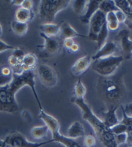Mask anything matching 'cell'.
Segmentation results:
<instances>
[{"instance_id": "1", "label": "cell", "mask_w": 132, "mask_h": 147, "mask_svg": "<svg viewBox=\"0 0 132 147\" xmlns=\"http://www.w3.org/2000/svg\"><path fill=\"white\" fill-rule=\"evenodd\" d=\"M25 86H28L31 88L40 110L43 109L35 89L34 71H29L22 73L21 75H13L11 82L8 86L0 87V112L13 114L20 109L15 95Z\"/></svg>"}, {"instance_id": "2", "label": "cell", "mask_w": 132, "mask_h": 147, "mask_svg": "<svg viewBox=\"0 0 132 147\" xmlns=\"http://www.w3.org/2000/svg\"><path fill=\"white\" fill-rule=\"evenodd\" d=\"M125 70L120 73H114L109 77H101L97 83L99 95L108 108L111 106H118L127 96V87L123 76Z\"/></svg>"}, {"instance_id": "3", "label": "cell", "mask_w": 132, "mask_h": 147, "mask_svg": "<svg viewBox=\"0 0 132 147\" xmlns=\"http://www.w3.org/2000/svg\"><path fill=\"white\" fill-rule=\"evenodd\" d=\"M71 102L77 105L81 110L83 119L90 124L104 147H118L114 140V135L110 129L106 127L102 120L94 114L84 99L72 97Z\"/></svg>"}, {"instance_id": "4", "label": "cell", "mask_w": 132, "mask_h": 147, "mask_svg": "<svg viewBox=\"0 0 132 147\" xmlns=\"http://www.w3.org/2000/svg\"><path fill=\"white\" fill-rule=\"evenodd\" d=\"M71 2L69 0H42L38 10L40 20L42 24L53 23L57 13L67 8Z\"/></svg>"}, {"instance_id": "5", "label": "cell", "mask_w": 132, "mask_h": 147, "mask_svg": "<svg viewBox=\"0 0 132 147\" xmlns=\"http://www.w3.org/2000/svg\"><path fill=\"white\" fill-rule=\"evenodd\" d=\"M124 61L123 56H111L94 61L91 64L92 69L101 77H109L116 73L119 66Z\"/></svg>"}, {"instance_id": "6", "label": "cell", "mask_w": 132, "mask_h": 147, "mask_svg": "<svg viewBox=\"0 0 132 147\" xmlns=\"http://www.w3.org/2000/svg\"><path fill=\"white\" fill-rule=\"evenodd\" d=\"M40 35L44 40L43 45L37 47L42 49L41 56L45 58H49L58 55L63 47V42L61 39H58L57 37H49L42 33L40 34Z\"/></svg>"}, {"instance_id": "7", "label": "cell", "mask_w": 132, "mask_h": 147, "mask_svg": "<svg viewBox=\"0 0 132 147\" xmlns=\"http://www.w3.org/2000/svg\"><path fill=\"white\" fill-rule=\"evenodd\" d=\"M3 142L5 147H42L48 143H52L51 140L41 143L30 142L20 132H13L6 136Z\"/></svg>"}, {"instance_id": "8", "label": "cell", "mask_w": 132, "mask_h": 147, "mask_svg": "<svg viewBox=\"0 0 132 147\" xmlns=\"http://www.w3.org/2000/svg\"><path fill=\"white\" fill-rule=\"evenodd\" d=\"M36 72L40 81L46 87L51 88L57 86L58 77L56 71L48 64H40L36 67Z\"/></svg>"}, {"instance_id": "9", "label": "cell", "mask_w": 132, "mask_h": 147, "mask_svg": "<svg viewBox=\"0 0 132 147\" xmlns=\"http://www.w3.org/2000/svg\"><path fill=\"white\" fill-rule=\"evenodd\" d=\"M106 23V14L98 10L90 20L89 33L87 37L92 42L97 41V36L100 31L102 26Z\"/></svg>"}, {"instance_id": "10", "label": "cell", "mask_w": 132, "mask_h": 147, "mask_svg": "<svg viewBox=\"0 0 132 147\" xmlns=\"http://www.w3.org/2000/svg\"><path fill=\"white\" fill-rule=\"evenodd\" d=\"M116 39L120 42L121 48L124 53V59H129L132 55V40L129 36V30L127 28L122 29L116 35Z\"/></svg>"}, {"instance_id": "11", "label": "cell", "mask_w": 132, "mask_h": 147, "mask_svg": "<svg viewBox=\"0 0 132 147\" xmlns=\"http://www.w3.org/2000/svg\"><path fill=\"white\" fill-rule=\"evenodd\" d=\"M117 49L116 43L114 41H108L100 49L97 50V52L94 56H92V61H96L101 58H106L111 56H114V53Z\"/></svg>"}, {"instance_id": "12", "label": "cell", "mask_w": 132, "mask_h": 147, "mask_svg": "<svg viewBox=\"0 0 132 147\" xmlns=\"http://www.w3.org/2000/svg\"><path fill=\"white\" fill-rule=\"evenodd\" d=\"M92 57L88 55H86L84 57H81L80 58H78L74 64L72 65V67L71 69V71L73 75L75 76H79L83 74L92 64Z\"/></svg>"}, {"instance_id": "13", "label": "cell", "mask_w": 132, "mask_h": 147, "mask_svg": "<svg viewBox=\"0 0 132 147\" xmlns=\"http://www.w3.org/2000/svg\"><path fill=\"white\" fill-rule=\"evenodd\" d=\"M39 117L44 123V125L48 127V130L51 132V134H54L56 132L60 131V123L57 121V119L54 116L47 114L43 109H41L40 110Z\"/></svg>"}, {"instance_id": "14", "label": "cell", "mask_w": 132, "mask_h": 147, "mask_svg": "<svg viewBox=\"0 0 132 147\" xmlns=\"http://www.w3.org/2000/svg\"><path fill=\"white\" fill-rule=\"evenodd\" d=\"M118 109V106H111L108 108V110L104 113V120H102L106 127L111 129L114 125L120 123V120L118 119L116 115V110Z\"/></svg>"}, {"instance_id": "15", "label": "cell", "mask_w": 132, "mask_h": 147, "mask_svg": "<svg viewBox=\"0 0 132 147\" xmlns=\"http://www.w3.org/2000/svg\"><path fill=\"white\" fill-rule=\"evenodd\" d=\"M100 2V1H94V0L87 1V5H86L84 14L79 17V20H80L83 24H85V25L89 24L90 20L92 17V15L99 10Z\"/></svg>"}, {"instance_id": "16", "label": "cell", "mask_w": 132, "mask_h": 147, "mask_svg": "<svg viewBox=\"0 0 132 147\" xmlns=\"http://www.w3.org/2000/svg\"><path fill=\"white\" fill-rule=\"evenodd\" d=\"M86 134V131H85V127L84 125L78 121H75L73 122L70 127L68 128L67 130V136L71 139H77L79 138H82L84 137Z\"/></svg>"}, {"instance_id": "17", "label": "cell", "mask_w": 132, "mask_h": 147, "mask_svg": "<svg viewBox=\"0 0 132 147\" xmlns=\"http://www.w3.org/2000/svg\"><path fill=\"white\" fill-rule=\"evenodd\" d=\"M52 142H56L63 144L64 147H82V145L79 144L76 139H71L66 136L62 135L60 131L56 132L52 134Z\"/></svg>"}, {"instance_id": "18", "label": "cell", "mask_w": 132, "mask_h": 147, "mask_svg": "<svg viewBox=\"0 0 132 147\" xmlns=\"http://www.w3.org/2000/svg\"><path fill=\"white\" fill-rule=\"evenodd\" d=\"M59 34L63 39H67V38H74V37H85V35L80 34L75 30L72 26H71L68 22H63L60 25V33Z\"/></svg>"}, {"instance_id": "19", "label": "cell", "mask_w": 132, "mask_h": 147, "mask_svg": "<svg viewBox=\"0 0 132 147\" xmlns=\"http://www.w3.org/2000/svg\"><path fill=\"white\" fill-rule=\"evenodd\" d=\"M34 18V12L33 10H26L22 7H19L15 11V20L21 23H26L32 21Z\"/></svg>"}, {"instance_id": "20", "label": "cell", "mask_w": 132, "mask_h": 147, "mask_svg": "<svg viewBox=\"0 0 132 147\" xmlns=\"http://www.w3.org/2000/svg\"><path fill=\"white\" fill-rule=\"evenodd\" d=\"M22 65L23 71H34V68H36L37 64V57L33 53H26L24 56L23 59L20 62Z\"/></svg>"}, {"instance_id": "21", "label": "cell", "mask_w": 132, "mask_h": 147, "mask_svg": "<svg viewBox=\"0 0 132 147\" xmlns=\"http://www.w3.org/2000/svg\"><path fill=\"white\" fill-rule=\"evenodd\" d=\"M40 29L42 30L41 33L46 34L49 37H57L60 33V26L55 23L49 24H42L40 26Z\"/></svg>"}, {"instance_id": "22", "label": "cell", "mask_w": 132, "mask_h": 147, "mask_svg": "<svg viewBox=\"0 0 132 147\" xmlns=\"http://www.w3.org/2000/svg\"><path fill=\"white\" fill-rule=\"evenodd\" d=\"M11 28L15 34H17L19 36H22V35L26 34V32H28V24L21 23V22H18L16 20H13L11 23Z\"/></svg>"}, {"instance_id": "23", "label": "cell", "mask_w": 132, "mask_h": 147, "mask_svg": "<svg viewBox=\"0 0 132 147\" xmlns=\"http://www.w3.org/2000/svg\"><path fill=\"white\" fill-rule=\"evenodd\" d=\"M108 29L107 28V22H106L100 29V31L99 32L98 34V36H97V50L100 49L106 42H107V39H108Z\"/></svg>"}, {"instance_id": "24", "label": "cell", "mask_w": 132, "mask_h": 147, "mask_svg": "<svg viewBox=\"0 0 132 147\" xmlns=\"http://www.w3.org/2000/svg\"><path fill=\"white\" fill-rule=\"evenodd\" d=\"M48 129L46 125L35 126L30 131L31 136L34 139H42V138H45L48 135Z\"/></svg>"}, {"instance_id": "25", "label": "cell", "mask_w": 132, "mask_h": 147, "mask_svg": "<svg viewBox=\"0 0 132 147\" xmlns=\"http://www.w3.org/2000/svg\"><path fill=\"white\" fill-rule=\"evenodd\" d=\"M99 10L102 11L105 14L110 12V11H116L119 9L114 5V1H108V0H104V1H100L99 5Z\"/></svg>"}, {"instance_id": "26", "label": "cell", "mask_w": 132, "mask_h": 147, "mask_svg": "<svg viewBox=\"0 0 132 147\" xmlns=\"http://www.w3.org/2000/svg\"><path fill=\"white\" fill-rule=\"evenodd\" d=\"M86 93V87L83 84L82 80L78 79L74 86V94H75L74 97L78 99H84Z\"/></svg>"}, {"instance_id": "27", "label": "cell", "mask_w": 132, "mask_h": 147, "mask_svg": "<svg viewBox=\"0 0 132 147\" xmlns=\"http://www.w3.org/2000/svg\"><path fill=\"white\" fill-rule=\"evenodd\" d=\"M72 8L77 15H83L86 11V7L87 5V1L86 0H77V1H72Z\"/></svg>"}, {"instance_id": "28", "label": "cell", "mask_w": 132, "mask_h": 147, "mask_svg": "<svg viewBox=\"0 0 132 147\" xmlns=\"http://www.w3.org/2000/svg\"><path fill=\"white\" fill-rule=\"evenodd\" d=\"M114 5H116V7L123 11L125 14L128 16V14L130 12V5H129V0H114Z\"/></svg>"}, {"instance_id": "29", "label": "cell", "mask_w": 132, "mask_h": 147, "mask_svg": "<svg viewBox=\"0 0 132 147\" xmlns=\"http://www.w3.org/2000/svg\"><path fill=\"white\" fill-rule=\"evenodd\" d=\"M122 111H123V119L120 120V122L127 127V129H128L127 133L130 132L132 131V116L127 115L125 111L123 110V109H122Z\"/></svg>"}, {"instance_id": "30", "label": "cell", "mask_w": 132, "mask_h": 147, "mask_svg": "<svg viewBox=\"0 0 132 147\" xmlns=\"http://www.w3.org/2000/svg\"><path fill=\"white\" fill-rule=\"evenodd\" d=\"M110 130L112 131V133L114 135H117V134H122V133H127L128 129H127V127L123 124L121 122L119 123L118 124L114 125V127H112L110 129Z\"/></svg>"}, {"instance_id": "31", "label": "cell", "mask_w": 132, "mask_h": 147, "mask_svg": "<svg viewBox=\"0 0 132 147\" xmlns=\"http://www.w3.org/2000/svg\"><path fill=\"white\" fill-rule=\"evenodd\" d=\"M128 139V135L127 133H122V134H117L114 135V140L117 144V146L121 145L123 144H126Z\"/></svg>"}, {"instance_id": "32", "label": "cell", "mask_w": 132, "mask_h": 147, "mask_svg": "<svg viewBox=\"0 0 132 147\" xmlns=\"http://www.w3.org/2000/svg\"><path fill=\"white\" fill-rule=\"evenodd\" d=\"M95 144H96V138L94 136H92V135L85 136L84 144L86 147H94Z\"/></svg>"}, {"instance_id": "33", "label": "cell", "mask_w": 132, "mask_h": 147, "mask_svg": "<svg viewBox=\"0 0 132 147\" xmlns=\"http://www.w3.org/2000/svg\"><path fill=\"white\" fill-rule=\"evenodd\" d=\"M14 49H15L14 46L9 45L4 41H2V40H0V53L7 51V50H14Z\"/></svg>"}, {"instance_id": "34", "label": "cell", "mask_w": 132, "mask_h": 147, "mask_svg": "<svg viewBox=\"0 0 132 147\" xmlns=\"http://www.w3.org/2000/svg\"><path fill=\"white\" fill-rule=\"evenodd\" d=\"M129 5H130V8H131L130 12L128 14L124 24L127 26L128 29H132V1H129Z\"/></svg>"}, {"instance_id": "35", "label": "cell", "mask_w": 132, "mask_h": 147, "mask_svg": "<svg viewBox=\"0 0 132 147\" xmlns=\"http://www.w3.org/2000/svg\"><path fill=\"white\" fill-rule=\"evenodd\" d=\"M26 54V53H25L24 52V50L23 49H21L20 48H15V49L13 50V56H14L15 57H17L20 62H21V60L23 59V57H24V56Z\"/></svg>"}, {"instance_id": "36", "label": "cell", "mask_w": 132, "mask_h": 147, "mask_svg": "<svg viewBox=\"0 0 132 147\" xmlns=\"http://www.w3.org/2000/svg\"><path fill=\"white\" fill-rule=\"evenodd\" d=\"M115 16H116V19H117V21L119 23H124L126 19H127V15L125 13L120 10H118L115 11Z\"/></svg>"}, {"instance_id": "37", "label": "cell", "mask_w": 132, "mask_h": 147, "mask_svg": "<svg viewBox=\"0 0 132 147\" xmlns=\"http://www.w3.org/2000/svg\"><path fill=\"white\" fill-rule=\"evenodd\" d=\"M74 43H75V42L72 38H67V39L63 40V46L67 49H70Z\"/></svg>"}, {"instance_id": "38", "label": "cell", "mask_w": 132, "mask_h": 147, "mask_svg": "<svg viewBox=\"0 0 132 147\" xmlns=\"http://www.w3.org/2000/svg\"><path fill=\"white\" fill-rule=\"evenodd\" d=\"M22 8L26 9V10H33V7H34V1H32V0H24L21 6Z\"/></svg>"}, {"instance_id": "39", "label": "cell", "mask_w": 132, "mask_h": 147, "mask_svg": "<svg viewBox=\"0 0 132 147\" xmlns=\"http://www.w3.org/2000/svg\"><path fill=\"white\" fill-rule=\"evenodd\" d=\"M117 21L116 16H115V11H110L106 14V22H114Z\"/></svg>"}, {"instance_id": "40", "label": "cell", "mask_w": 132, "mask_h": 147, "mask_svg": "<svg viewBox=\"0 0 132 147\" xmlns=\"http://www.w3.org/2000/svg\"><path fill=\"white\" fill-rule=\"evenodd\" d=\"M119 26H120V23H119L118 21L107 23V28H108V31H115V30H117L119 28Z\"/></svg>"}, {"instance_id": "41", "label": "cell", "mask_w": 132, "mask_h": 147, "mask_svg": "<svg viewBox=\"0 0 132 147\" xmlns=\"http://www.w3.org/2000/svg\"><path fill=\"white\" fill-rule=\"evenodd\" d=\"M21 117L26 122H28V123L32 122V115L28 110H24V111L21 112Z\"/></svg>"}, {"instance_id": "42", "label": "cell", "mask_w": 132, "mask_h": 147, "mask_svg": "<svg viewBox=\"0 0 132 147\" xmlns=\"http://www.w3.org/2000/svg\"><path fill=\"white\" fill-rule=\"evenodd\" d=\"M122 109H123V110L125 111V113L130 116H132V102L127 103L125 105H122Z\"/></svg>"}, {"instance_id": "43", "label": "cell", "mask_w": 132, "mask_h": 147, "mask_svg": "<svg viewBox=\"0 0 132 147\" xmlns=\"http://www.w3.org/2000/svg\"><path fill=\"white\" fill-rule=\"evenodd\" d=\"M8 63H9V64L11 66V67H14V66H16L17 64H19L20 63V61L17 57H15L13 55H11L8 58Z\"/></svg>"}, {"instance_id": "44", "label": "cell", "mask_w": 132, "mask_h": 147, "mask_svg": "<svg viewBox=\"0 0 132 147\" xmlns=\"http://www.w3.org/2000/svg\"><path fill=\"white\" fill-rule=\"evenodd\" d=\"M23 1H24V0H12V1H11V4L13 5H17V6L20 7Z\"/></svg>"}, {"instance_id": "45", "label": "cell", "mask_w": 132, "mask_h": 147, "mask_svg": "<svg viewBox=\"0 0 132 147\" xmlns=\"http://www.w3.org/2000/svg\"><path fill=\"white\" fill-rule=\"evenodd\" d=\"M70 50H71V52H74V53L77 52V51L79 50V45H78L77 43L75 42V43L71 46V48L70 49Z\"/></svg>"}, {"instance_id": "46", "label": "cell", "mask_w": 132, "mask_h": 147, "mask_svg": "<svg viewBox=\"0 0 132 147\" xmlns=\"http://www.w3.org/2000/svg\"><path fill=\"white\" fill-rule=\"evenodd\" d=\"M2 34H3V28H2L1 24H0V36L2 35Z\"/></svg>"}, {"instance_id": "47", "label": "cell", "mask_w": 132, "mask_h": 147, "mask_svg": "<svg viewBox=\"0 0 132 147\" xmlns=\"http://www.w3.org/2000/svg\"><path fill=\"white\" fill-rule=\"evenodd\" d=\"M0 147H5V145H4V142H3V140H2V142H1V145H0Z\"/></svg>"}]
</instances>
